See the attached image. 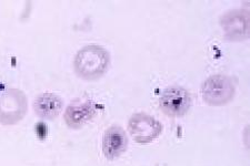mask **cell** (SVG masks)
<instances>
[{
    "instance_id": "ba28073f",
    "label": "cell",
    "mask_w": 250,
    "mask_h": 166,
    "mask_svg": "<svg viewBox=\"0 0 250 166\" xmlns=\"http://www.w3.org/2000/svg\"><path fill=\"white\" fill-rule=\"evenodd\" d=\"M128 136L119 125H111L104 133L103 153L107 160H116L127 151Z\"/></svg>"
},
{
    "instance_id": "277c9868",
    "label": "cell",
    "mask_w": 250,
    "mask_h": 166,
    "mask_svg": "<svg viewBox=\"0 0 250 166\" xmlns=\"http://www.w3.org/2000/svg\"><path fill=\"white\" fill-rule=\"evenodd\" d=\"M129 134L139 144L151 143L163 132V125L147 113H135L128 121Z\"/></svg>"
},
{
    "instance_id": "3957f363",
    "label": "cell",
    "mask_w": 250,
    "mask_h": 166,
    "mask_svg": "<svg viewBox=\"0 0 250 166\" xmlns=\"http://www.w3.org/2000/svg\"><path fill=\"white\" fill-rule=\"evenodd\" d=\"M236 94V84L230 76L215 74L209 76L201 86V95L210 107H224L231 102Z\"/></svg>"
},
{
    "instance_id": "8992f818",
    "label": "cell",
    "mask_w": 250,
    "mask_h": 166,
    "mask_svg": "<svg viewBox=\"0 0 250 166\" xmlns=\"http://www.w3.org/2000/svg\"><path fill=\"white\" fill-rule=\"evenodd\" d=\"M220 26L228 40L244 41L249 38V13L244 9L228 10L221 16Z\"/></svg>"
},
{
    "instance_id": "5b68a950",
    "label": "cell",
    "mask_w": 250,
    "mask_h": 166,
    "mask_svg": "<svg viewBox=\"0 0 250 166\" xmlns=\"http://www.w3.org/2000/svg\"><path fill=\"white\" fill-rule=\"evenodd\" d=\"M161 111L171 117H181L191 107V95L181 87H169L161 93L159 99Z\"/></svg>"
},
{
    "instance_id": "7a4b0ae2",
    "label": "cell",
    "mask_w": 250,
    "mask_h": 166,
    "mask_svg": "<svg viewBox=\"0 0 250 166\" xmlns=\"http://www.w3.org/2000/svg\"><path fill=\"white\" fill-rule=\"evenodd\" d=\"M28 100L19 89L9 88L0 91V124L16 125L27 114Z\"/></svg>"
},
{
    "instance_id": "9c48e42d",
    "label": "cell",
    "mask_w": 250,
    "mask_h": 166,
    "mask_svg": "<svg viewBox=\"0 0 250 166\" xmlns=\"http://www.w3.org/2000/svg\"><path fill=\"white\" fill-rule=\"evenodd\" d=\"M63 108V101L59 95L51 92L39 94L34 102V110L42 120H55L59 116Z\"/></svg>"
},
{
    "instance_id": "52a82bcc",
    "label": "cell",
    "mask_w": 250,
    "mask_h": 166,
    "mask_svg": "<svg viewBox=\"0 0 250 166\" xmlns=\"http://www.w3.org/2000/svg\"><path fill=\"white\" fill-rule=\"evenodd\" d=\"M97 113H98V105L94 101H75L67 107L63 119L68 128L78 129L90 122Z\"/></svg>"
},
{
    "instance_id": "6da1fadb",
    "label": "cell",
    "mask_w": 250,
    "mask_h": 166,
    "mask_svg": "<svg viewBox=\"0 0 250 166\" xmlns=\"http://www.w3.org/2000/svg\"><path fill=\"white\" fill-rule=\"evenodd\" d=\"M109 66V52L98 44H89L82 48L74 59L76 74L84 81H96L103 78Z\"/></svg>"
}]
</instances>
